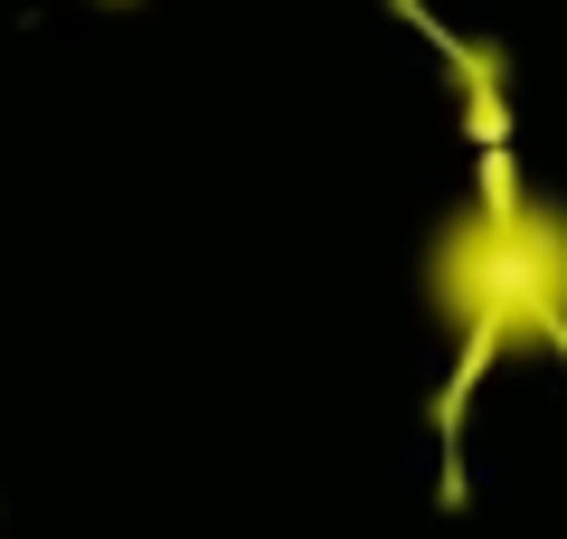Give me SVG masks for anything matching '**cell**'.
I'll return each mask as SVG.
<instances>
[{"label":"cell","instance_id":"obj_1","mask_svg":"<svg viewBox=\"0 0 567 539\" xmlns=\"http://www.w3.org/2000/svg\"><path fill=\"white\" fill-rule=\"evenodd\" d=\"M425 303L464 340L445 417L492 359H511V350H558L567 359V209L492 161L473 209H454L425 237Z\"/></svg>","mask_w":567,"mask_h":539},{"label":"cell","instance_id":"obj_2","mask_svg":"<svg viewBox=\"0 0 567 539\" xmlns=\"http://www.w3.org/2000/svg\"><path fill=\"white\" fill-rule=\"evenodd\" d=\"M95 10H133V0H95Z\"/></svg>","mask_w":567,"mask_h":539}]
</instances>
